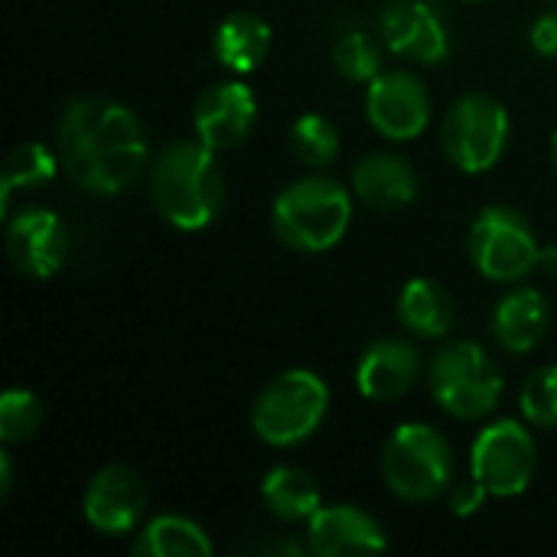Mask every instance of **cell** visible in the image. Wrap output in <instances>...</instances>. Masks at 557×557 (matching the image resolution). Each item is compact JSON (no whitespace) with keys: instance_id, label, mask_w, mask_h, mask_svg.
Here are the masks:
<instances>
[{"instance_id":"obj_22","label":"cell","mask_w":557,"mask_h":557,"mask_svg":"<svg viewBox=\"0 0 557 557\" xmlns=\"http://www.w3.org/2000/svg\"><path fill=\"white\" fill-rule=\"evenodd\" d=\"M131 552L137 557H206L212 555V542L202 525L186 516H157L137 535Z\"/></svg>"},{"instance_id":"obj_16","label":"cell","mask_w":557,"mask_h":557,"mask_svg":"<svg viewBox=\"0 0 557 557\" xmlns=\"http://www.w3.org/2000/svg\"><path fill=\"white\" fill-rule=\"evenodd\" d=\"M418 375H421V352L414 349V343L385 336L362 352L356 366V388L362 398L385 405L405 398L414 388Z\"/></svg>"},{"instance_id":"obj_32","label":"cell","mask_w":557,"mask_h":557,"mask_svg":"<svg viewBox=\"0 0 557 557\" xmlns=\"http://www.w3.org/2000/svg\"><path fill=\"white\" fill-rule=\"evenodd\" d=\"M552 160H555V170H557V131H555V137H552Z\"/></svg>"},{"instance_id":"obj_20","label":"cell","mask_w":557,"mask_h":557,"mask_svg":"<svg viewBox=\"0 0 557 557\" xmlns=\"http://www.w3.org/2000/svg\"><path fill=\"white\" fill-rule=\"evenodd\" d=\"M398 323L418 339H441L454 326V297L431 277H414L398 294Z\"/></svg>"},{"instance_id":"obj_5","label":"cell","mask_w":557,"mask_h":557,"mask_svg":"<svg viewBox=\"0 0 557 557\" xmlns=\"http://www.w3.org/2000/svg\"><path fill=\"white\" fill-rule=\"evenodd\" d=\"M385 486L405 503H434L454 486L450 441L431 424H401L382 450Z\"/></svg>"},{"instance_id":"obj_29","label":"cell","mask_w":557,"mask_h":557,"mask_svg":"<svg viewBox=\"0 0 557 557\" xmlns=\"http://www.w3.org/2000/svg\"><path fill=\"white\" fill-rule=\"evenodd\" d=\"M486 490L470 476L467 483H460V486H454L450 490V509H454V516H460V519H467V516H473V512H480V506L486 503Z\"/></svg>"},{"instance_id":"obj_17","label":"cell","mask_w":557,"mask_h":557,"mask_svg":"<svg viewBox=\"0 0 557 557\" xmlns=\"http://www.w3.org/2000/svg\"><path fill=\"white\" fill-rule=\"evenodd\" d=\"M352 193L359 196V202L382 212L405 209L418 199V173L411 160L375 150L352 166Z\"/></svg>"},{"instance_id":"obj_3","label":"cell","mask_w":557,"mask_h":557,"mask_svg":"<svg viewBox=\"0 0 557 557\" xmlns=\"http://www.w3.org/2000/svg\"><path fill=\"white\" fill-rule=\"evenodd\" d=\"M352 222V196L333 176H304L284 186L271 206L274 235L304 255H323L343 242Z\"/></svg>"},{"instance_id":"obj_6","label":"cell","mask_w":557,"mask_h":557,"mask_svg":"<svg viewBox=\"0 0 557 557\" xmlns=\"http://www.w3.org/2000/svg\"><path fill=\"white\" fill-rule=\"evenodd\" d=\"M330 414V385L310 369L281 372L255 401L251 428L268 447L310 441Z\"/></svg>"},{"instance_id":"obj_34","label":"cell","mask_w":557,"mask_h":557,"mask_svg":"<svg viewBox=\"0 0 557 557\" xmlns=\"http://www.w3.org/2000/svg\"><path fill=\"white\" fill-rule=\"evenodd\" d=\"M548 3H555V7H557V0H548Z\"/></svg>"},{"instance_id":"obj_12","label":"cell","mask_w":557,"mask_h":557,"mask_svg":"<svg viewBox=\"0 0 557 557\" xmlns=\"http://www.w3.org/2000/svg\"><path fill=\"white\" fill-rule=\"evenodd\" d=\"M366 114L385 140H414L431 124L428 85L405 69L382 72L366 88Z\"/></svg>"},{"instance_id":"obj_26","label":"cell","mask_w":557,"mask_h":557,"mask_svg":"<svg viewBox=\"0 0 557 557\" xmlns=\"http://www.w3.org/2000/svg\"><path fill=\"white\" fill-rule=\"evenodd\" d=\"M519 405L529 424L557 431V362L535 369L522 392H519Z\"/></svg>"},{"instance_id":"obj_27","label":"cell","mask_w":557,"mask_h":557,"mask_svg":"<svg viewBox=\"0 0 557 557\" xmlns=\"http://www.w3.org/2000/svg\"><path fill=\"white\" fill-rule=\"evenodd\" d=\"M42 424V405L26 388H7L0 398V441L20 444L29 441Z\"/></svg>"},{"instance_id":"obj_13","label":"cell","mask_w":557,"mask_h":557,"mask_svg":"<svg viewBox=\"0 0 557 557\" xmlns=\"http://www.w3.org/2000/svg\"><path fill=\"white\" fill-rule=\"evenodd\" d=\"M258 121V98L245 82H219L196 98L193 127L212 150H232L248 140Z\"/></svg>"},{"instance_id":"obj_9","label":"cell","mask_w":557,"mask_h":557,"mask_svg":"<svg viewBox=\"0 0 557 557\" xmlns=\"http://www.w3.org/2000/svg\"><path fill=\"white\" fill-rule=\"evenodd\" d=\"M539 470V444L522 421L503 418L486 424L470 450V476L496 499L522 496Z\"/></svg>"},{"instance_id":"obj_24","label":"cell","mask_w":557,"mask_h":557,"mask_svg":"<svg viewBox=\"0 0 557 557\" xmlns=\"http://www.w3.org/2000/svg\"><path fill=\"white\" fill-rule=\"evenodd\" d=\"M59 153H52L46 144L39 140H29V144H20L13 147V153L7 157V166H3V215L10 212V199L16 189H39L46 186L55 170H59Z\"/></svg>"},{"instance_id":"obj_28","label":"cell","mask_w":557,"mask_h":557,"mask_svg":"<svg viewBox=\"0 0 557 557\" xmlns=\"http://www.w3.org/2000/svg\"><path fill=\"white\" fill-rule=\"evenodd\" d=\"M529 42L542 59H557V10L535 16V23L529 29Z\"/></svg>"},{"instance_id":"obj_10","label":"cell","mask_w":557,"mask_h":557,"mask_svg":"<svg viewBox=\"0 0 557 557\" xmlns=\"http://www.w3.org/2000/svg\"><path fill=\"white\" fill-rule=\"evenodd\" d=\"M379 36L405 62L441 65L450 59V26L437 0H385Z\"/></svg>"},{"instance_id":"obj_18","label":"cell","mask_w":557,"mask_h":557,"mask_svg":"<svg viewBox=\"0 0 557 557\" xmlns=\"http://www.w3.org/2000/svg\"><path fill=\"white\" fill-rule=\"evenodd\" d=\"M490 330H493V339L506 352L525 356V352L539 349V343L548 336V330H552V307L542 297V290L516 287V290H509L496 304Z\"/></svg>"},{"instance_id":"obj_19","label":"cell","mask_w":557,"mask_h":557,"mask_svg":"<svg viewBox=\"0 0 557 557\" xmlns=\"http://www.w3.org/2000/svg\"><path fill=\"white\" fill-rule=\"evenodd\" d=\"M268 52H271V26L251 10L228 13L212 36V59L235 75L255 72L268 59Z\"/></svg>"},{"instance_id":"obj_25","label":"cell","mask_w":557,"mask_h":557,"mask_svg":"<svg viewBox=\"0 0 557 557\" xmlns=\"http://www.w3.org/2000/svg\"><path fill=\"white\" fill-rule=\"evenodd\" d=\"M333 65L346 82L369 85L372 78L382 75V46L369 33L349 29L333 46Z\"/></svg>"},{"instance_id":"obj_11","label":"cell","mask_w":557,"mask_h":557,"mask_svg":"<svg viewBox=\"0 0 557 557\" xmlns=\"http://www.w3.org/2000/svg\"><path fill=\"white\" fill-rule=\"evenodd\" d=\"M3 245L13 268L36 281L55 277L69 261V228L52 209L42 206H26L10 215L3 228Z\"/></svg>"},{"instance_id":"obj_8","label":"cell","mask_w":557,"mask_h":557,"mask_svg":"<svg viewBox=\"0 0 557 557\" xmlns=\"http://www.w3.org/2000/svg\"><path fill=\"white\" fill-rule=\"evenodd\" d=\"M473 268L493 284H519L539 271V235L525 212L512 206H486L467 238Z\"/></svg>"},{"instance_id":"obj_23","label":"cell","mask_w":557,"mask_h":557,"mask_svg":"<svg viewBox=\"0 0 557 557\" xmlns=\"http://www.w3.org/2000/svg\"><path fill=\"white\" fill-rule=\"evenodd\" d=\"M339 127L326 117V114H300L294 124H290V134H287V144H290V153L310 166V170H326L336 157H339Z\"/></svg>"},{"instance_id":"obj_2","label":"cell","mask_w":557,"mask_h":557,"mask_svg":"<svg viewBox=\"0 0 557 557\" xmlns=\"http://www.w3.org/2000/svg\"><path fill=\"white\" fill-rule=\"evenodd\" d=\"M219 150L196 140H170L150 166V196L157 212L180 232L209 228L225 206V176Z\"/></svg>"},{"instance_id":"obj_21","label":"cell","mask_w":557,"mask_h":557,"mask_svg":"<svg viewBox=\"0 0 557 557\" xmlns=\"http://www.w3.org/2000/svg\"><path fill=\"white\" fill-rule=\"evenodd\" d=\"M261 499L281 522H307L320 509V490L300 467H274L261 480Z\"/></svg>"},{"instance_id":"obj_15","label":"cell","mask_w":557,"mask_h":557,"mask_svg":"<svg viewBox=\"0 0 557 557\" xmlns=\"http://www.w3.org/2000/svg\"><path fill=\"white\" fill-rule=\"evenodd\" d=\"M307 548L317 557L379 555L388 548V535L359 506H320L307 519Z\"/></svg>"},{"instance_id":"obj_31","label":"cell","mask_w":557,"mask_h":557,"mask_svg":"<svg viewBox=\"0 0 557 557\" xmlns=\"http://www.w3.org/2000/svg\"><path fill=\"white\" fill-rule=\"evenodd\" d=\"M539 271L548 274V277H557V245L542 248V255H539Z\"/></svg>"},{"instance_id":"obj_4","label":"cell","mask_w":557,"mask_h":557,"mask_svg":"<svg viewBox=\"0 0 557 557\" xmlns=\"http://www.w3.org/2000/svg\"><path fill=\"white\" fill-rule=\"evenodd\" d=\"M428 388L437 408L450 418L483 421L499 408L506 379L480 343L460 339L437 349V356L431 359Z\"/></svg>"},{"instance_id":"obj_14","label":"cell","mask_w":557,"mask_h":557,"mask_svg":"<svg viewBox=\"0 0 557 557\" xmlns=\"http://www.w3.org/2000/svg\"><path fill=\"white\" fill-rule=\"evenodd\" d=\"M144 509H147V486L127 467H104L85 486L82 512L85 522L101 535L134 532Z\"/></svg>"},{"instance_id":"obj_1","label":"cell","mask_w":557,"mask_h":557,"mask_svg":"<svg viewBox=\"0 0 557 557\" xmlns=\"http://www.w3.org/2000/svg\"><path fill=\"white\" fill-rule=\"evenodd\" d=\"M55 153L69 180L91 196L124 193L150 163L140 117L111 98H72L59 117Z\"/></svg>"},{"instance_id":"obj_7","label":"cell","mask_w":557,"mask_h":557,"mask_svg":"<svg viewBox=\"0 0 557 557\" xmlns=\"http://www.w3.org/2000/svg\"><path fill=\"white\" fill-rule=\"evenodd\" d=\"M509 137H512L509 111L499 98H493L486 91L460 95L447 108L444 127H441L444 157L460 173H470V176L493 170L503 160Z\"/></svg>"},{"instance_id":"obj_33","label":"cell","mask_w":557,"mask_h":557,"mask_svg":"<svg viewBox=\"0 0 557 557\" xmlns=\"http://www.w3.org/2000/svg\"><path fill=\"white\" fill-rule=\"evenodd\" d=\"M460 3H483V0H460Z\"/></svg>"},{"instance_id":"obj_30","label":"cell","mask_w":557,"mask_h":557,"mask_svg":"<svg viewBox=\"0 0 557 557\" xmlns=\"http://www.w3.org/2000/svg\"><path fill=\"white\" fill-rule=\"evenodd\" d=\"M13 486V460L7 450H0V496H7Z\"/></svg>"}]
</instances>
